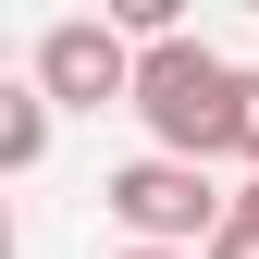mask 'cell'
Returning <instances> with one entry per match:
<instances>
[{
  "instance_id": "6da1fadb",
  "label": "cell",
  "mask_w": 259,
  "mask_h": 259,
  "mask_svg": "<svg viewBox=\"0 0 259 259\" xmlns=\"http://www.w3.org/2000/svg\"><path fill=\"white\" fill-rule=\"evenodd\" d=\"M235 87L247 74L210 37H173V50L136 62V123L160 136V160H198V173H210V148H235Z\"/></svg>"
},
{
  "instance_id": "7a4b0ae2",
  "label": "cell",
  "mask_w": 259,
  "mask_h": 259,
  "mask_svg": "<svg viewBox=\"0 0 259 259\" xmlns=\"http://www.w3.org/2000/svg\"><path fill=\"white\" fill-rule=\"evenodd\" d=\"M99 198H111V222H123L136 247H210L222 222H235V198H210L198 160H160V148H148V160H123Z\"/></svg>"
},
{
  "instance_id": "3957f363",
  "label": "cell",
  "mask_w": 259,
  "mask_h": 259,
  "mask_svg": "<svg viewBox=\"0 0 259 259\" xmlns=\"http://www.w3.org/2000/svg\"><path fill=\"white\" fill-rule=\"evenodd\" d=\"M136 37H123L111 13H74V25H50L37 37V87H50V111H99V99H136Z\"/></svg>"
},
{
  "instance_id": "277c9868",
  "label": "cell",
  "mask_w": 259,
  "mask_h": 259,
  "mask_svg": "<svg viewBox=\"0 0 259 259\" xmlns=\"http://www.w3.org/2000/svg\"><path fill=\"white\" fill-rule=\"evenodd\" d=\"M50 160V87H13L0 99V173H37Z\"/></svg>"
},
{
  "instance_id": "5b68a950",
  "label": "cell",
  "mask_w": 259,
  "mask_h": 259,
  "mask_svg": "<svg viewBox=\"0 0 259 259\" xmlns=\"http://www.w3.org/2000/svg\"><path fill=\"white\" fill-rule=\"evenodd\" d=\"M210 259H259V210H235V222H222V235H210Z\"/></svg>"
},
{
  "instance_id": "8992f818",
  "label": "cell",
  "mask_w": 259,
  "mask_h": 259,
  "mask_svg": "<svg viewBox=\"0 0 259 259\" xmlns=\"http://www.w3.org/2000/svg\"><path fill=\"white\" fill-rule=\"evenodd\" d=\"M235 160H259V74L235 87Z\"/></svg>"
},
{
  "instance_id": "52a82bcc",
  "label": "cell",
  "mask_w": 259,
  "mask_h": 259,
  "mask_svg": "<svg viewBox=\"0 0 259 259\" xmlns=\"http://www.w3.org/2000/svg\"><path fill=\"white\" fill-rule=\"evenodd\" d=\"M123 259H185V247H123Z\"/></svg>"
},
{
  "instance_id": "ba28073f",
  "label": "cell",
  "mask_w": 259,
  "mask_h": 259,
  "mask_svg": "<svg viewBox=\"0 0 259 259\" xmlns=\"http://www.w3.org/2000/svg\"><path fill=\"white\" fill-rule=\"evenodd\" d=\"M235 210H259V185H247V198H235Z\"/></svg>"
}]
</instances>
